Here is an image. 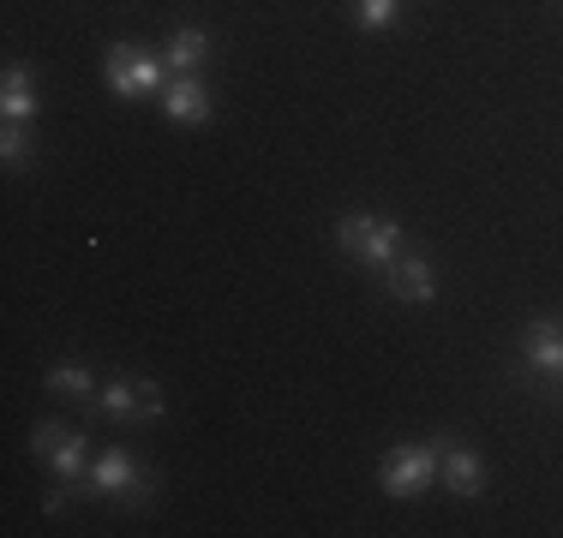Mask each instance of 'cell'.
Segmentation results:
<instances>
[{
    "instance_id": "cell-8",
    "label": "cell",
    "mask_w": 563,
    "mask_h": 538,
    "mask_svg": "<svg viewBox=\"0 0 563 538\" xmlns=\"http://www.w3.org/2000/svg\"><path fill=\"white\" fill-rule=\"evenodd\" d=\"M521 354H528V371L533 377H563V323L558 317H533Z\"/></svg>"
},
{
    "instance_id": "cell-4",
    "label": "cell",
    "mask_w": 563,
    "mask_h": 538,
    "mask_svg": "<svg viewBox=\"0 0 563 538\" xmlns=\"http://www.w3.org/2000/svg\"><path fill=\"white\" fill-rule=\"evenodd\" d=\"M31 449L43 455L48 467H55L60 484H73V491L85 484V461H90V437H85V430H66V425H55V419H36Z\"/></svg>"
},
{
    "instance_id": "cell-13",
    "label": "cell",
    "mask_w": 563,
    "mask_h": 538,
    "mask_svg": "<svg viewBox=\"0 0 563 538\" xmlns=\"http://www.w3.org/2000/svg\"><path fill=\"white\" fill-rule=\"evenodd\" d=\"M48 389H55V395H66V401H90V395H97V371H90V366H78V359H66V366H55V371H48Z\"/></svg>"
},
{
    "instance_id": "cell-3",
    "label": "cell",
    "mask_w": 563,
    "mask_h": 538,
    "mask_svg": "<svg viewBox=\"0 0 563 538\" xmlns=\"http://www.w3.org/2000/svg\"><path fill=\"white\" fill-rule=\"evenodd\" d=\"M78 491H85V496H120V503H144V496L156 491V479L144 473L126 449H109V455H97V467L85 473Z\"/></svg>"
},
{
    "instance_id": "cell-1",
    "label": "cell",
    "mask_w": 563,
    "mask_h": 538,
    "mask_svg": "<svg viewBox=\"0 0 563 538\" xmlns=\"http://www.w3.org/2000/svg\"><path fill=\"white\" fill-rule=\"evenodd\" d=\"M438 479H444V455H438V437H432V442H401V449H390V455H384V467H378L384 496H396V503H408V496H426Z\"/></svg>"
},
{
    "instance_id": "cell-10",
    "label": "cell",
    "mask_w": 563,
    "mask_h": 538,
    "mask_svg": "<svg viewBox=\"0 0 563 538\" xmlns=\"http://www.w3.org/2000/svg\"><path fill=\"white\" fill-rule=\"evenodd\" d=\"M43 97H36V78L31 66H7V85H0V114L12 120V126H31Z\"/></svg>"
},
{
    "instance_id": "cell-2",
    "label": "cell",
    "mask_w": 563,
    "mask_h": 538,
    "mask_svg": "<svg viewBox=\"0 0 563 538\" xmlns=\"http://www.w3.org/2000/svg\"><path fill=\"white\" fill-rule=\"evenodd\" d=\"M336 246L354 264H366V269H390L401 258V222L396 215H342Z\"/></svg>"
},
{
    "instance_id": "cell-7",
    "label": "cell",
    "mask_w": 563,
    "mask_h": 538,
    "mask_svg": "<svg viewBox=\"0 0 563 538\" xmlns=\"http://www.w3.org/2000/svg\"><path fill=\"white\" fill-rule=\"evenodd\" d=\"M384 281H390V300H401V305H432L438 300V269L426 258H396L384 269Z\"/></svg>"
},
{
    "instance_id": "cell-11",
    "label": "cell",
    "mask_w": 563,
    "mask_h": 538,
    "mask_svg": "<svg viewBox=\"0 0 563 538\" xmlns=\"http://www.w3.org/2000/svg\"><path fill=\"white\" fill-rule=\"evenodd\" d=\"M205 60H210V31L180 24V31L168 36V66H174V72H198Z\"/></svg>"
},
{
    "instance_id": "cell-16",
    "label": "cell",
    "mask_w": 563,
    "mask_h": 538,
    "mask_svg": "<svg viewBox=\"0 0 563 538\" xmlns=\"http://www.w3.org/2000/svg\"><path fill=\"white\" fill-rule=\"evenodd\" d=\"M139 419H163V389L151 377H139Z\"/></svg>"
},
{
    "instance_id": "cell-15",
    "label": "cell",
    "mask_w": 563,
    "mask_h": 538,
    "mask_svg": "<svg viewBox=\"0 0 563 538\" xmlns=\"http://www.w3.org/2000/svg\"><path fill=\"white\" fill-rule=\"evenodd\" d=\"M0 156H7V168H24V161H31V138H24V126H12V120H7V132H0Z\"/></svg>"
},
{
    "instance_id": "cell-17",
    "label": "cell",
    "mask_w": 563,
    "mask_h": 538,
    "mask_svg": "<svg viewBox=\"0 0 563 538\" xmlns=\"http://www.w3.org/2000/svg\"><path fill=\"white\" fill-rule=\"evenodd\" d=\"M66 491H73V484H66ZM66 491H48V496H43V515H60V508H66Z\"/></svg>"
},
{
    "instance_id": "cell-5",
    "label": "cell",
    "mask_w": 563,
    "mask_h": 538,
    "mask_svg": "<svg viewBox=\"0 0 563 538\" xmlns=\"http://www.w3.org/2000/svg\"><path fill=\"white\" fill-rule=\"evenodd\" d=\"M102 78H109L114 97L139 102V97H156L163 90V66L151 60V54H139L132 43H109V54H102Z\"/></svg>"
},
{
    "instance_id": "cell-6",
    "label": "cell",
    "mask_w": 563,
    "mask_h": 538,
    "mask_svg": "<svg viewBox=\"0 0 563 538\" xmlns=\"http://www.w3.org/2000/svg\"><path fill=\"white\" fill-rule=\"evenodd\" d=\"M163 108L174 126H205L210 120V85L198 72H174V85L163 90Z\"/></svg>"
},
{
    "instance_id": "cell-12",
    "label": "cell",
    "mask_w": 563,
    "mask_h": 538,
    "mask_svg": "<svg viewBox=\"0 0 563 538\" xmlns=\"http://www.w3.org/2000/svg\"><path fill=\"white\" fill-rule=\"evenodd\" d=\"M97 413L102 419H139V377H109L97 389Z\"/></svg>"
},
{
    "instance_id": "cell-14",
    "label": "cell",
    "mask_w": 563,
    "mask_h": 538,
    "mask_svg": "<svg viewBox=\"0 0 563 538\" xmlns=\"http://www.w3.org/2000/svg\"><path fill=\"white\" fill-rule=\"evenodd\" d=\"M396 12H401V0H354L360 31H390V24H396Z\"/></svg>"
},
{
    "instance_id": "cell-9",
    "label": "cell",
    "mask_w": 563,
    "mask_h": 538,
    "mask_svg": "<svg viewBox=\"0 0 563 538\" xmlns=\"http://www.w3.org/2000/svg\"><path fill=\"white\" fill-rule=\"evenodd\" d=\"M438 455H444V484H450L455 496H479V491H486V467H479L474 449H462L455 437L438 430Z\"/></svg>"
}]
</instances>
